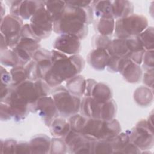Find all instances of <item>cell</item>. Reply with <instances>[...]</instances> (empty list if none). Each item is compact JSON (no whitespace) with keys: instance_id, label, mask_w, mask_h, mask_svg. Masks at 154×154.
Returning <instances> with one entry per match:
<instances>
[{"instance_id":"obj_1","label":"cell","mask_w":154,"mask_h":154,"mask_svg":"<svg viewBox=\"0 0 154 154\" xmlns=\"http://www.w3.org/2000/svg\"><path fill=\"white\" fill-rule=\"evenodd\" d=\"M66 5L61 17L54 22L53 31L58 34H70L84 39L88 34V25L93 22V11L90 5L81 8Z\"/></svg>"},{"instance_id":"obj_2","label":"cell","mask_w":154,"mask_h":154,"mask_svg":"<svg viewBox=\"0 0 154 154\" xmlns=\"http://www.w3.org/2000/svg\"><path fill=\"white\" fill-rule=\"evenodd\" d=\"M52 66L46 73L44 80L51 87L59 86L78 75L85 66V61L79 54L68 56L57 50L51 51Z\"/></svg>"},{"instance_id":"obj_3","label":"cell","mask_w":154,"mask_h":154,"mask_svg":"<svg viewBox=\"0 0 154 154\" xmlns=\"http://www.w3.org/2000/svg\"><path fill=\"white\" fill-rule=\"evenodd\" d=\"M120 131L121 126L117 119L104 120L87 118L82 133L96 140H108L114 137Z\"/></svg>"},{"instance_id":"obj_4","label":"cell","mask_w":154,"mask_h":154,"mask_svg":"<svg viewBox=\"0 0 154 154\" xmlns=\"http://www.w3.org/2000/svg\"><path fill=\"white\" fill-rule=\"evenodd\" d=\"M148 27V20L143 15L132 14L115 21V35L119 38L138 36Z\"/></svg>"},{"instance_id":"obj_5","label":"cell","mask_w":154,"mask_h":154,"mask_svg":"<svg viewBox=\"0 0 154 154\" xmlns=\"http://www.w3.org/2000/svg\"><path fill=\"white\" fill-rule=\"evenodd\" d=\"M58 114L66 117L78 113L80 108V98L70 93L63 86L54 87L51 91Z\"/></svg>"},{"instance_id":"obj_6","label":"cell","mask_w":154,"mask_h":154,"mask_svg":"<svg viewBox=\"0 0 154 154\" xmlns=\"http://www.w3.org/2000/svg\"><path fill=\"white\" fill-rule=\"evenodd\" d=\"M29 26L34 35L40 40L46 38L51 35L54 22L45 8V2L31 17Z\"/></svg>"},{"instance_id":"obj_7","label":"cell","mask_w":154,"mask_h":154,"mask_svg":"<svg viewBox=\"0 0 154 154\" xmlns=\"http://www.w3.org/2000/svg\"><path fill=\"white\" fill-rule=\"evenodd\" d=\"M23 26L22 19L12 14H8L1 19V34L4 35L8 48L11 49L20 40Z\"/></svg>"},{"instance_id":"obj_8","label":"cell","mask_w":154,"mask_h":154,"mask_svg":"<svg viewBox=\"0 0 154 154\" xmlns=\"http://www.w3.org/2000/svg\"><path fill=\"white\" fill-rule=\"evenodd\" d=\"M126 133L130 141L140 150H147L153 146V132L148 128L146 120H140L135 127Z\"/></svg>"},{"instance_id":"obj_9","label":"cell","mask_w":154,"mask_h":154,"mask_svg":"<svg viewBox=\"0 0 154 154\" xmlns=\"http://www.w3.org/2000/svg\"><path fill=\"white\" fill-rule=\"evenodd\" d=\"M67 149L73 153H93L96 139L92 137L70 130L64 137Z\"/></svg>"},{"instance_id":"obj_10","label":"cell","mask_w":154,"mask_h":154,"mask_svg":"<svg viewBox=\"0 0 154 154\" xmlns=\"http://www.w3.org/2000/svg\"><path fill=\"white\" fill-rule=\"evenodd\" d=\"M40 42L31 38H20L16 46L12 49L17 57L18 66H24L32 60L34 52L40 48Z\"/></svg>"},{"instance_id":"obj_11","label":"cell","mask_w":154,"mask_h":154,"mask_svg":"<svg viewBox=\"0 0 154 154\" xmlns=\"http://www.w3.org/2000/svg\"><path fill=\"white\" fill-rule=\"evenodd\" d=\"M1 101L9 105L12 116L17 121L25 119L30 111L29 104L17 93L14 88H11L7 96Z\"/></svg>"},{"instance_id":"obj_12","label":"cell","mask_w":154,"mask_h":154,"mask_svg":"<svg viewBox=\"0 0 154 154\" xmlns=\"http://www.w3.org/2000/svg\"><path fill=\"white\" fill-rule=\"evenodd\" d=\"M53 47L54 49L67 55L78 54L81 48V40L73 35L60 34L55 39Z\"/></svg>"},{"instance_id":"obj_13","label":"cell","mask_w":154,"mask_h":154,"mask_svg":"<svg viewBox=\"0 0 154 154\" xmlns=\"http://www.w3.org/2000/svg\"><path fill=\"white\" fill-rule=\"evenodd\" d=\"M35 111L38 112L48 126H50L52 120L58 115L55 102L52 97L49 96L38 99L35 106Z\"/></svg>"},{"instance_id":"obj_14","label":"cell","mask_w":154,"mask_h":154,"mask_svg":"<svg viewBox=\"0 0 154 154\" xmlns=\"http://www.w3.org/2000/svg\"><path fill=\"white\" fill-rule=\"evenodd\" d=\"M118 72L122 74L127 82L132 84L138 82L143 75L140 65L126 57L120 58L118 64Z\"/></svg>"},{"instance_id":"obj_15","label":"cell","mask_w":154,"mask_h":154,"mask_svg":"<svg viewBox=\"0 0 154 154\" xmlns=\"http://www.w3.org/2000/svg\"><path fill=\"white\" fill-rule=\"evenodd\" d=\"M14 88L17 93L29 104L30 111H35V106L39 96L34 81L26 79L18 84Z\"/></svg>"},{"instance_id":"obj_16","label":"cell","mask_w":154,"mask_h":154,"mask_svg":"<svg viewBox=\"0 0 154 154\" xmlns=\"http://www.w3.org/2000/svg\"><path fill=\"white\" fill-rule=\"evenodd\" d=\"M32 59L36 62L38 79H44L46 73L52 66L51 51L40 48L34 52Z\"/></svg>"},{"instance_id":"obj_17","label":"cell","mask_w":154,"mask_h":154,"mask_svg":"<svg viewBox=\"0 0 154 154\" xmlns=\"http://www.w3.org/2000/svg\"><path fill=\"white\" fill-rule=\"evenodd\" d=\"M109 58L108 51L102 48H94L87 56L89 64L95 70H103L107 66Z\"/></svg>"},{"instance_id":"obj_18","label":"cell","mask_w":154,"mask_h":154,"mask_svg":"<svg viewBox=\"0 0 154 154\" xmlns=\"http://www.w3.org/2000/svg\"><path fill=\"white\" fill-rule=\"evenodd\" d=\"M102 103L97 102L91 96L84 97L80 103L79 110L82 115L87 118L100 119Z\"/></svg>"},{"instance_id":"obj_19","label":"cell","mask_w":154,"mask_h":154,"mask_svg":"<svg viewBox=\"0 0 154 154\" xmlns=\"http://www.w3.org/2000/svg\"><path fill=\"white\" fill-rule=\"evenodd\" d=\"M51 142V139L45 134H38L33 137L29 143L31 153H49Z\"/></svg>"},{"instance_id":"obj_20","label":"cell","mask_w":154,"mask_h":154,"mask_svg":"<svg viewBox=\"0 0 154 154\" xmlns=\"http://www.w3.org/2000/svg\"><path fill=\"white\" fill-rule=\"evenodd\" d=\"M111 6L114 19L123 18L133 14L134 5L129 1H111Z\"/></svg>"},{"instance_id":"obj_21","label":"cell","mask_w":154,"mask_h":154,"mask_svg":"<svg viewBox=\"0 0 154 154\" xmlns=\"http://www.w3.org/2000/svg\"><path fill=\"white\" fill-rule=\"evenodd\" d=\"M43 3L44 1H20L17 16L24 20L31 19Z\"/></svg>"},{"instance_id":"obj_22","label":"cell","mask_w":154,"mask_h":154,"mask_svg":"<svg viewBox=\"0 0 154 154\" xmlns=\"http://www.w3.org/2000/svg\"><path fill=\"white\" fill-rule=\"evenodd\" d=\"M70 131L69 122L63 117H55L50 125L51 133L54 137H64Z\"/></svg>"},{"instance_id":"obj_23","label":"cell","mask_w":154,"mask_h":154,"mask_svg":"<svg viewBox=\"0 0 154 154\" xmlns=\"http://www.w3.org/2000/svg\"><path fill=\"white\" fill-rule=\"evenodd\" d=\"M134 99L138 105L147 106L152 103L153 100V89L147 86L138 87L134 93Z\"/></svg>"},{"instance_id":"obj_24","label":"cell","mask_w":154,"mask_h":154,"mask_svg":"<svg viewBox=\"0 0 154 154\" xmlns=\"http://www.w3.org/2000/svg\"><path fill=\"white\" fill-rule=\"evenodd\" d=\"M86 80L80 75H77L66 82V88L72 94L78 97L84 95L85 88Z\"/></svg>"},{"instance_id":"obj_25","label":"cell","mask_w":154,"mask_h":154,"mask_svg":"<svg viewBox=\"0 0 154 154\" xmlns=\"http://www.w3.org/2000/svg\"><path fill=\"white\" fill-rule=\"evenodd\" d=\"M97 102L103 103L112 99V93L108 85L103 82H97L91 96Z\"/></svg>"},{"instance_id":"obj_26","label":"cell","mask_w":154,"mask_h":154,"mask_svg":"<svg viewBox=\"0 0 154 154\" xmlns=\"http://www.w3.org/2000/svg\"><path fill=\"white\" fill-rule=\"evenodd\" d=\"M91 5L93 13L96 16L99 18L113 17L111 1H93Z\"/></svg>"},{"instance_id":"obj_27","label":"cell","mask_w":154,"mask_h":154,"mask_svg":"<svg viewBox=\"0 0 154 154\" xmlns=\"http://www.w3.org/2000/svg\"><path fill=\"white\" fill-rule=\"evenodd\" d=\"M45 6L49 13L54 22L57 21L61 16L66 3L65 1H44Z\"/></svg>"},{"instance_id":"obj_28","label":"cell","mask_w":154,"mask_h":154,"mask_svg":"<svg viewBox=\"0 0 154 154\" xmlns=\"http://www.w3.org/2000/svg\"><path fill=\"white\" fill-rule=\"evenodd\" d=\"M109 55L128 58L129 51L127 48L125 38H116L112 40L111 44L107 50Z\"/></svg>"},{"instance_id":"obj_29","label":"cell","mask_w":154,"mask_h":154,"mask_svg":"<svg viewBox=\"0 0 154 154\" xmlns=\"http://www.w3.org/2000/svg\"><path fill=\"white\" fill-rule=\"evenodd\" d=\"M115 19L113 17L99 18L96 23V29L100 35L108 36L114 31Z\"/></svg>"},{"instance_id":"obj_30","label":"cell","mask_w":154,"mask_h":154,"mask_svg":"<svg viewBox=\"0 0 154 154\" xmlns=\"http://www.w3.org/2000/svg\"><path fill=\"white\" fill-rule=\"evenodd\" d=\"M112 146L113 153H122L125 146L131 141L127 133H119L113 138H110Z\"/></svg>"},{"instance_id":"obj_31","label":"cell","mask_w":154,"mask_h":154,"mask_svg":"<svg viewBox=\"0 0 154 154\" xmlns=\"http://www.w3.org/2000/svg\"><path fill=\"white\" fill-rule=\"evenodd\" d=\"M142 45L145 49L153 50L154 48V29L152 26H148L138 35Z\"/></svg>"},{"instance_id":"obj_32","label":"cell","mask_w":154,"mask_h":154,"mask_svg":"<svg viewBox=\"0 0 154 154\" xmlns=\"http://www.w3.org/2000/svg\"><path fill=\"white\" fill-rule=\"evenodd\" d=\"M117 112V105L112 99L102 103L100 119L109 120L114 119Z\"/></svg>"},{"instance_id":"obj_33","label":"cell","mask_w":154,"mask_h":154,"mask_svg":"<svg viewBox=\"0 0 154 154\" xmlns=\"http://www.w3.org/2000/svg\"><path fill=\"white\" fill-rule=\"evenodd\" d=\"M11 76V86L15 87L18 84L28 79L27 73L25 67L23 66H16L10 70Z\"/></svg>"},{"instance_id":"obj_34","label":"cell","mask_w":154,"mask_h":154,"mask_svg":"<svg viewBox=\"0 0 154 154\" xmlns=\"http://www.w3.org/2000/svg\"><path fill=\"white\" fill-rule=\"evenodd\" d=\"M125 42L129 51V54L128 56V58H130L134 54L145 51V49H144L138 36L125 38Z\"/></svg>"},{"instance_id":"obj_35","label":"cell","mask_w":154,"mask_h":154,"mask_svg":"<svg viewBox=\"0 0 154 154\" xmlns=\"http://www.w3.org/2000/svg\"><path fill=\"white\" fill-rule=\"evenodd\" d=\"M1 63L2 65L10 67H15L19 65L17 55L13 49L9 48L1 51Z\"/></svg>"},{"instance_id":"obj_36","label":"cell","mask_w":154,"mask_h":154,"mask_svg":"<svg viewBox=\"0 0 154 154\" xmlns=\"http://www.w3.org/2000/svg\"><path fill=\"white\" fill-rule=\"evenodd\" d=\"M93 153H113L110 139L96 140L93 144Z\"/></svg>"},{"instance_id":"obj_37","label":"cell","mask_w":154,"mask_h":154,"mask_svg":"<svg viewBox=\"0 0 154 154\" xmlns=\"http://www.w3.org/2000/svg\"><path fill=\"white\" fill-rule=\"evenodd\" d=\"M87 120V117L79 114H75L70 116L69 119V124L70 126V130L82 133L84 126Z\"/></svg>"},{"instance_id":"obj_38","label":"cell","mask_w":154,"mask_h":154,"mask_svg":"<svg viewBox=\"0 0 154 154\" xmlns=\"http://www.w3.org/2000/svg\"><path fill=\"white\" fill-rule=\"evenodd\" d=\"M67 146L64 140L60 137H54L51 139L50 153L54 154H63L67 152Z\"/></svg>"},{"instance_id":"obj_39","label":"cell","mask_w":154,"mask_h":154,"mask_svg":"<svg viewBox=\"0 0 154 154\" xmlns=\"http://www.w3.org/2000/svg\"><path fill=\"white\" fill-rule=\"evenodd\" d=\"M34 83L39 98L49 96V94L51 93L52 90L51 89V87L44 79L39 78L34 81Z\"/></svg>"},{"instance_id":"obj_40","label":"cell","mask_w":154,"mask_h":154,"mask_svg":"<svg viewBox=\"0 0 154 154\" xmlns=\"http://www.w3.org/2000/svg\"><path fill=\"white\" fill-rule=\"evenodd\" d=\"M93 44L95 48H102L106 51L109 49L112 40L108 36L97 35L93 38Z\"/></svg>"},{"instance_id":"obj_41","label":"cell","mask_w":154,"mask_h":154,"mask_svg":"<svg viewBox=\"0 0 154 154\" xmlns=\"http://www.w3.org/2000/svg\"><path fill=\"white\" fill-rule=\"evenodd\" d=\"M17 143V141L14 139L1 140L0 152L2 153H15Z\"/></svg>"},{"instance_id":"obj_42","label":"cell","mask_w":154,"mask_h":154,"mask_svg":"<svg viewBox=\"0 0 154 154\" xmlns=\"http://www.w3.org/2000/svg\"><path fill=\"white\" fill-rule=\"evenodd\" d=\"M25 66V69L27 73L28 79L32 81H35V80L38 79V78L37 75L36 62L32 59Z\"/></svg>"},{"instance_id":"obj_43","label":"cell","mask_w":154,"mask_h":154,"mask_svg":"<svg viewBox=\"0 0 154 154\" xmlns=\"http://www.w3.org/2000/svg\"><path fill=\"white\" fill-rule=\"evenodd\" d=\"M143 67L145 70L153 69L154 56L153 50L145 51L143 57Z\"/></svg>"},{"instance_id":"obj_44","label":"cell","mask_w":154,"mask_h":154,"mask_svg":"<svg viewBox=\"0 0 154 154\" xmlns=\"http://www.w3.org/2000/svg\"><path fill=\"white\" fill-rule=\"evenodd\" d=\"M1 87H10L11 86V76L5 68L1 66Z\"/></svg>"},{"instance_id":"obj_45","label":"cell","mask_w":154,"mask_h":154,"mask_svg":"<svg viewBox=\"0 0 154 154\" xmlns=\"http://www.w3.org/2000/svg\"><path fill=\"white\" fill-rule=\"evenodd\" d=\"M1 120H8L10 119L12 116V113L10 106L6 102L1 101Z\"/></svg>"},{"instance_id":"obj_46","label":"cell","mask_w":154,"mask_h":154,"mask_svg":"<svg viewBox=\"0 0 154 154\" xmlns=\"http://www.w3.org/2000/svg\"><path fill=\"white\" fill-rule=\"evenodd\" d=\"M121 57L115 55H109V60L106 67L112 72H118V64Z\"/></svg>"},{"instance_id":"obj_47","label":"cell","mask_w":154,"mask_h":154,"mask_svg":"<svg viewBox=\"0 0 154 154\" xmlns=\"http://www.w3.org/2000/svg\"><path fill=\"white\" fill-rule=\"evenodd\" d=\"M15 153H31L29 143L26 141H20L17 143Z\"/></svg>"},{"instance_id":"obj_48","label":"cell","mask_w":154,"mask_h":154,"mask_svg":"<svg viewBox=\"0 0 154 154\" xmlns=\"http://www.w3.org/2000/svg\"><path fill=\"white\" fill-rule=\"evenodd\" d=\"M143 83L148 87L153 89V69L146 70L143 75Z\"/></svg>"},{"instance_id":"obj_49","label":"cell","mask_w":154,"mask_h":154,"mask_svg":"<svg viewBox=\"0 0 154 154\" xmlns=\"http://www.w3.org/2000/svg\"><path fill=\"white\" fill-rule=\"evenodd\" d=\"M97 82L94 79H91V78H88L86 80L85 88V91L84 94L85 97H88L91 96L93 88Z\"/></svg>"},{"instance_id":"obj_50","label":"cell","mask_w":154,"mask_h":154,"mask_svg":"<svg viewBox=\"0 0 154 154\" xmlns=\"http://www.w3.org/2000/svg\"><path fill=\"white\" fill-rule=\"evenodd\" d=\"M66 2L73 6L84 8L90 5L91 4L92 1H68Z\"/></svg>"},{"instance_id":"obj_51","label":"cell","mask_w":154,"mask_h":154,"mask_svg":"<svg viewBox=\"0 0 154 154\" xmlns=\"http://www.w3.org/2000/svg\"><path fill=\"white\" fill-rule=\"evenodd\" d=\"M153 112H152L151 114L148 117L147 119L146 120V122H147V125L148 128L152 132H153Z\"/></svg>"},{"instance_id":"obj_52","label":"cell","mask_w":154,"mask_h":154,"mask_svg":"<svg viewBox=\"0 0 154 154\" xmlns=\"http://www.w3.org/2000/svg\"><path fill=\"white\" fill-rule=\"evenodd\" d=\"M8 48L7 41L3 34H1V51H3Z\"/></svg>"}]
</instances>
